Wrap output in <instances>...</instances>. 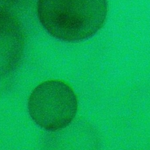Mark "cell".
Masks as SVG:
<instances>
[{
  "instance_id": "6da1fadb",
  "label": "cell",
  "mask_w": 150,
  "mask_h": 150,
  "mask_svg": "<svg viewBox=\"0 0 150 150\" xmlns=\"http://www.w3.org/2000/svg\"><path fill=\"white\" fill-rule=\"evenodd\" d=\"M106 0H38L40 22L49 34L66 42L95 35L107 15Z\"/></svg>"
},
{
  "instance_id": "7a4b0ae2",
  "label": "cell",
  "mask_w": 150,
  "mask_h": 150,
  "mask_svg": "<svg viewBox=\"0 0 150 150\" xmlns=\"http://www.w3.org/2000/svg\"><path fill=\"white\" fill-rule=\"evenodd\" d=\"M28 108L31 117L40 127L48 131H59L74 119L77 98L72 87L64 81L47 80L33 91Z\"/></svg>"
}]
</instances>
